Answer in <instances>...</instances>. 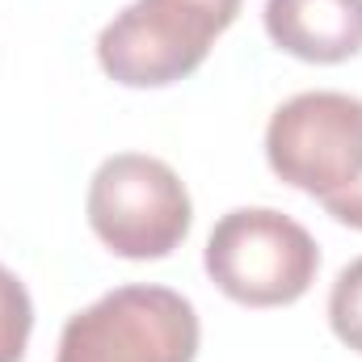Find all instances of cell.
<instances>
[{
	"instance_id": "obj_1",
	"label": "cell",
	"mask_w": 362,
	"mask_h": 362,
	"mask_svg": "<svg viewBox=\"0 0 362 362\" xmlns=\"http://www.w3.org/2000/svg\"><path fill=\"white\" fill-rule=\"evenodd\" d=\"M274 177L312 194L337 223L362 232V101L350 93H299L266 127Z\"/></svg>"
},
{
	"instance_id": "obj_2",
	"label": "cell",
	"mask_w": 362,
	"mask_h": 362,
	"mask_svg": "<svg viewBox=\"0 0 362 362\" xmlns=\"http://www.w3.org/2000/svg\"><path fill=\"white\" fill-rule=\"evenodd\" d=\"M240 0H135L97 38V64L127 89L185 81L236 21Z\"/></svg>"
},
{
	"instance_id": "obj_3",
	"label": "cell",
	"mask_w": 362,
	"mask_h": 362,
	"mask_svg": "<svg viewBox=\"0 0 362 362\" xmlns=\"http://www.w3.org/2000/svg\"><path fill=\"white\" fill-rule=\"evenodd\" d=\"M202 266L228 299L245 308H286L316 282L320 249L291 215L274 206H240L211 228Z\"/></svg>"
},
{
	"instance_id": "obj_4",
	"label": "cell",
	"mask_w": 362,
	"mask_h": 362,
	"mask_svg": "<svg viewBox=\"0 0 362 362\" xmlns=\"http://www.w3.org/2000/svg\"><path fill=\"white\" fill-rule=\"evenodd\" d=\"M85 211L97 240L127 262L169 257L194 219L185 181L165 160L144 152H118L101 160L89 181Z\"/></svg>"
},
{
	"instance_id": "obj_5",
	"label": "cell",
	"mask_w": 362,
	"mask_h": 362,
	"mask_svg": "<svg viewBox=\"0 0 362 362\" xmlns=\"http://www.w3.org/2000/svg\"><path fill=\"white\" fill-rule=\"evenodd\" d=\"M198 312L169 286H118L76 312L55 362H194Z\"/></svg>"
},
{
	"instance_id": "obj_6",
	"label": "cell",
	"mask_w": 362,
	"mask_h": 362,
	"mask_svg": "<svg viewBox=\"0 0 362 362\" xmlns=\"http://www.w3.org/2000/svg\"><path fill=\"white\" fill-rule=\"evenodd\" d=\"M266 34L303 64H346L362 51V0H266Z\"/></svg>"
},
{
	"instance_id": "obj_7",
	"label": "cell",
	"mask_w": 362,
	"mask_h": 362,
	"mask_svg": "<svg viewBox=\"0 0 362 362\" xmlns=\"http://www.w3.org/2000/svg\"><path fill=\"white\" fill-rule=\"evenodd\" d=\"M34 329V303L21 278L0 266V362H21Z\"/></svg>"
},
{
	"instance_id": "obj_8",
	"label": "cell",
	"mask_w": 362,
	"mask_h": 362,
	"mask_svg": "<svg viewBox=\"0 0 362 362\" xmlns=\"http://www.w3.org/2000/svg\"><path fill=\"white\" fill-rule=\"evenodd\" d=\"M329 325H333L341 346H350L354 354H362V257L350 262L346 270L337 274V282H333Z\"/></svg>"
}]
</instances>
